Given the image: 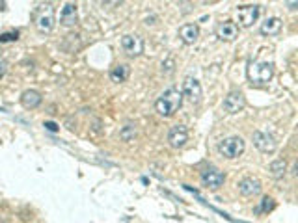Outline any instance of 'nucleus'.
Segmentation results:
<instances>
[{"label": "nucleus", "instance_id": "3", "mask_svg": "<svg viewBox=\"0 0 298 223\" xmlns=\"http://www.w3.org/2000/svg\"><path fill=\"white\" fill-rule=\"evenodd\" d=\"M218 153L224 156V158H229V160H233V158H239L242 153H244V149H246V143H244V139L241 136H229V138L222 139L218 141Z\"/></svg>", "mask_w": 298, "mask_h": 223}, {"label": "nucleus", "instance_id": "23", "mask_svg": "<svg viewBox=\"0 0 298 223\" xmlns=\"http://www.w3.org/2000/svg\"><path fill=\"white\" fill-rule=\"evenodd\" d=\"M45 128H47V130H50V132H56L58 125H56V123H52V121H47V123H45Z\"/></svg>", "mask_w": 298, "mask_h": 223}, {"label": "nucleus", "instance_id": "24", "mask_svg": "<svg viewBox=\"0 0 298 223\" xmlns=\"http://www.w3.org/2000/svg\"><path fill=\"white\" fill-rule=\"evenodd\" d=\"M6 69H7V62L6 60H0V78L6 75Z\"/></svg>", "mask_w": 298, "mask_h": 223}, {"label": "nucleus", "instance_id": "6", "mask_svg": "<svg viewBox=\"0 0 298 223\" xmlns=\"http://www.w3.org/2000/svg\"><path fill=\"white\" fill-rule=\"evenodd\" d=\"M226 182V175L216 167H207L201 171V184L209 190H218Z\"/></svg>", "mask_w": 298, "mask_h": 223}, {"label": "nucleus", "instance_id": "1", "mask_svg": "<svg viewBox=\"0 0 298 223\" xmlns=\"http://www.w3.org/2000/svg\"><path fill=\"white\" fill-rule=\"evenodd\" d=\"M181 105H183V95H181V91L175 90V88H170V90H166L160 97L156 99L155 110L156 113L162 115V117H171V115H175V112L181 108Z\"/></svg>", "mask_w": 298, "mask_h": 223}, {"label": "nucleus", "instance_id": "16", "mask_svg": "<svg viewBox=\"0 0 298 223\" xmlns=\"http://www.w3.org/2000/svg\"><path fill=\"white\" fill-rule=\"evenodd\" d=\"M21 103L26 110H34V108L41 105V93L36 90H26L21 95Z\"/></svg>", "mask_w": 298, "mask_h": 223}, {"label": "nucleus", "instance_id": "4", "mask_svg": "<svg viewBox=\"0 0 298 223\" xmlns=\"http://www.w3.org/2000/svg\"><path fill=\"white\" fill-rule=\"evenodd\" d=\"M34 22H36V28L41 34H50L52 28H54V6L52 4H41L36 9Z\"/></svg>", "mask_w": 298, "mask_h": 223}, {"label": "nucleus", "instance_id": "20", "mask_svg": "<svg viewBox=\"0 0 298 223\" xmlns=\"http://www.w3.org/2000/svg\"><path fill=\"white\" fill-rule=\"evenodd\" d=\"M274 207H276V203H274V199L272 197H263L261 201H259V207L256 209L257 214H267V212H270V210H274Z\"/></svg>", "mask_w": 298, "mask_h": 223}, {"label": "nucleus", "instance_id": "5", "mask_svg": "<svg viewBox=\"0 0 298 223\" xmlns=\"http://www.w3.org/2000/svg\"><path fill=\"white\" fill-rule=\"evenodd\" d=\"M259 13H261V7L256 6V4L239 6L237 7V21H239L241 26L248 28V26H252L257 19H259Z\"/></svg>", "mask_w": 298, "mask_h": 223}, {"label": "nucleus", "instance_id": "10", "mask_svg": "<svg viewBox=\"0 0 298 223\" xmlns=\"http://www.w3.org/2000/svg\"><path fill=\"white\" fill-rule=\"evenodd\" d=\"M244 106H246V99H244L241 91H231L224 99V110L227 113H239V112L244 110Z\"/></svg>", "mask_w": 298, "mask_h": 223}, {"label": "nucleus", "instance_id": "22", "mask_svg": "<svg viewBox=\"0 0 298 223\" xmlns=\"http://www.w3.org/2000/svg\"><path fill=\"white\" fill-rule=\"evenodd\" d=\"M19 39V32H4V34H0V43H11V41H17Z\"/></svg>", "mask_w": 298, "mask_h": 223}, {"label": "nucleus", "instance_id": "8", "mask_svg": "<svg viewBox=\"0 0 298 223\" xmlns=\"http://www.w3.org/2000/svg\"><path fill=\"white\" fill-rule=\"evenodd\" d=\"M181 95L186 97L190 103H194V105H198V103H201V84H199L196 78L188 77L185 82H183V91H181Z\"/></svg>", "mask_w": 298, "mask_h": 223}, {"label": "nucleus", "instance_id": "9", "mask_svg": "<svg viewBox=\"0 0 298 223\" xmlns=\"http://www.w3.org/2000/svg\"><path fill=\"white\" fill-rule=\"evenodd\" d=\"M121 49L125 50L129 56H140L144 52V41L140 35L127 34L121 37Z\"/></svg>", "mask_w": 298, "mask_h": 223}, {"label": "nucleus", "instance_id": "7", "mask_svg": "<svg viewBox=\"0 0 298 223\" xmlns=\"http://www.w3.org/2000/svg\"><path fill=\"white\" fill-rule=\"evenodd\" d=\"M252 139H254V145H256L257 151H261V153L265 154H272L274 151H276V139H274V136L269 132H263V130H257V132H254V136H252Z\"/></svg>", "mask_w": 298, "mask_h": 223}, {"label": "nucleus", "instance_id": "17", "mask_svg": "<svg viewBox=\"0 0 298 223\" xmlns=\"http://www.w3.org/2000/svg\"><path fill=\"white\" fill-rule=\"evenodd\" d=\"M129 75H131V67H129L127 63H118V65L112 67V71H110V80L116 84H121L127 80Z\"/></svg>", "mask_w": 298, "mask_h": 223}, {"label": "nucleus", "instance_id": "13", "mask_svg": "<svg viewBox=\"0 0 298 223\" xmlns=\"http://www.w3.org/2000/svg\"><path fill=\"white\" fill-rule=\"evenodd\" d=\"M179 37H181V41L185 43V45H194L199 37V26L194 24V22L183 24V26L179 28Z\"/></svg>", "mask_w": 298, "mask_h": 223}, {"label": "nucleus", "instance_id": "11", "mask_svg": "<svg viewBox=\"0 0 298 223\" xmlns=\"http://www.w3.org/2000/svg\"><path fill=\"white\" fill-rule=\"evenodd\" d=\"M188 141V128L185 125H175L170 128L168 132V143H170L173 149H179L183 147Z\"/></svg>", "mask_w": 298, "mask_h": 223}, {"label": "nucleus", "instance_id": "18", "mask_svg": "<svg viewBox=\"0 0 298 223\" xmlns=\"http://www.w3.org/2000/svg\"><path fill=\"white\" fill-rule=\"evenodd\" d=\"M282 30V21L278 17H270L261 24V34L263 35H276Z\"/></svg>", "mask_w": 298, "mask_h": 223}, {"label": "nucleus", "instance_id": "12", "mask_svg": "<svg viewBox=\"0 0 298 223\" xmlns=\"http://www.w3.org/2000/svg\"><path fill=\"white\" fill-rule=\"evenodd\" d=\"M237 34H239V26L233 21H224L216 28V35H218V39H222V41H233L235 37H237Z\"/></svg>", "mask_w": 298, "mask_h": 223}, {"label": "nucleus", "instance_id": "15", "mask_svg": "<svg viewBox=\"0 0 298 223\" xmlns=\"http://www.w3.org/2000/svg\"><path fill=\"white\" fill-rule=\"evenodd\" d=\"M77 19H78L77 4L67 2V4L62 7V13H60V22H62L64 26H73V24H77Z\"/></svg>", "mask_w": 298, "mask_h": 223}, {"label": "nucleus", "instance_id": "19", "mask_svg": "<svg viewBox=\"0 0 298 223\" xmlns=\"http://www.w3.org/2000/svg\"><path fill=\"white\" fill-rule=\"evenodd\" d=\"M269 171L274 179H284L285 171H287V162H285L284 158H278V160H274L269 166Z\"/></svg>", "mask_w": 298, "mask_h": 223}, {"label": "nucleus", "instance_id": "14", "mask_svg": "<svg viewBox=\"0 0 298 223\" xmlns=\"http://www.w3.org/2000/svg\"><path fill=\"white\" fill-rule=\"evenodd\" d=\"M239 192L242 195H246V197H252V195H257L261 192V182L254 179V177H246V179H242L239 184Z\"/></svg>", "mask_w": 298, "mask_h": 223}, {"label": "nucleus", "instance_id": "21", "mask_svg": "<svg viewBox=\"0 0 298 223\" xmlns=\"http://www.w3.org/2000/svg\"><path fill=\"white\" fill-rule=\"evenodd\" d=\"M120 136H121V139H123V141H131V139H135V136H136V125H133V123H127V125L121 128Z\"/></svg>", "mask_w": 298, "mask_h": 223}, {"label": "nucleus", "instance_id": "2", "mask_svg": "<svg viewBox=\"0 0 298 223\" xmlns=\"http://www.w3.org/2000/svg\"><path fill=\"white\" fill-rule=\"evenodd\" d=\"M274 77V65L270 62H250L248 63V78L254 84H267Z\"/></svg>", "mask_w": 298, "mask_h": 223}]
</instances>
